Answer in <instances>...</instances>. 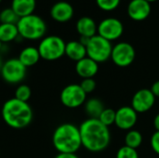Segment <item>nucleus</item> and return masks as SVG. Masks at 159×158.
Wrapping results in <instances>:
<instances>
[{"instance_id": "nucleus-1", "label": "nucleus", "mask_w": 159, "mask_h": 158, "mask_svg": "<svg viewBox=\"0 0 159 158\" xmlns=\"http://www.w3.org/2000/svg\"><path fill=\"white\" fill-rule=\"evenodd\" d=\"M81 136L82 146L92 153H99L105 150L111 140L108 127L99 119L89 118L78 127Z\"/></svg>"}, {"instance_id": "nucleus-2", "label": "nucleus", "mask_w": 159, "mask_h": 158, "mask_svg": "<svg viewBox=\"0 0 159 158\" xmlns=\"http://www.w3.org/2000/svg\"><path fill=\"white\" fill-rule=\"evenodd\" d=\"M1 115L4 122L14 129H24L33 120V110L29 103L16 98L8 99L4 102Z\"/></svg>"}, {"instance_id": "nucleus-3", "label": "nucleus", "mask_w": 159, "mask_h": 158, "mask_svg": "<svg viewBox=\"0 0 159 158\" xmlns=\"http://www.w3.org/2000/svg\"><path fill=\"white\" fill-rule=\"evenodd\" d=\"M54 148L61 154H75L82 146L79 128L64 123L56 128L52 135Z\"/></svg>"}, {"instance_id": "nucleus-4", "label": "nucleus", "mask_w": 159, "mask_h": 158, "mask_svg": "<svg viewBox=\"0 0 159 158\" xmlns=\"http://www.w3.org/2000/svg\"><path fill=\"white\" fill-rule=\"evenodd\" d=\"M17 28L20 36L32 41L42 39L47 32L45 20L35 14L20 18L17 22Z\"/></svg>"}, {"instance_id": "nucleus-5", "label": "nucleus", "mask_w": 159, "mask_h": 158, "mask_svg": "<svg viewBox=\"0 0 159 158\" xmlns=\"http://www.w3.org/2000/svg\"><path fill=\"white\" fill-rule=\"evenodd\" d=\"M65 46L66 43L61 37L58 35H48L41 39L37 48L41 59L52 61L65 55Z\"/></svg>"}, {"instance_id": "nucleus-6", "label": "nucleus", "mask_w": 159, "mask_h": 158, "mask_svg": "<svg viewBox=\"0 0 159 158\" xmlns=\"http://www.w3.org/2000/svg\"><path fill=\"white\" fill-rule=\"evenodd\" d=\"M87 57L95 61L98 63L104 62L111 58L112 54V44L110 41L96 34L89 38L87 46Z\"/></svg>"}, {"instance_id": "nucleus-7", "label": "nucleus", "mask_w": 159, "mask_h": 158, "mask_svg": "<svg viewBox=\"0 0 159 158\" xmlns=\"http://www.w3.org/2000/svg\"><path fill=\"white\" fill-rule=\"evenodd\" d=\"M27 68L18 58H11L3 63L0 74L5 82L14 85L20 83L26 75Z\"/></svg>"}, {"instance_id": "nucleus-8", "label": "nucleus", "mask_w": 159, "mask_h": 158, "mask_svg": "<svg viewBox=\"0 0 159 158\" xmlns=\"http://www.w3.org/2000/svg\"><path fill=\"white\" fill-rule=\"evenodd\" d=\"M62 105L67 108L75 109L86 102L87 94L82 89L80 85L70 84L63 88L60 96Z\"/></svg>"}, {"instance_id": "nucleus-9", "label": "nucleus", "mask_w": 159, "mask_h": 158, "mask_svg": "<svg viewBox=\"0 0 159 158\" xmlns=\"http://www.w3.org/2000/svg\"><path fill=\"white\" fill-rule=\"evenodd\" d=\"M136 52L132 45L127 42H120L113 47L111 59L119 67L129 66L135 60Z\"/></svg>"}, {"instance_id": "nucleus-10", "label": "nucleus", "mask_w": 159, "mask_h": 158, "mask_svg": "<svg viewBox=\"0 0 159 158\" xmlns=\"http://www.w3.org/2000/svg\"><path fill=\"white\" fill-rule=\"evenodd\" d=\"M98 34L108 41L118 39L124 32L123 23L116 18H106L98 25Z\"/></svg>"}, {"instance_id": "nucleus-11", "label": "nucleus", "mask_w": 159, "mask_h": 158, "mask_svg": "<svg viewBox=\"0 0 159 158\" xmlns=\"http://www.w3.org/2000/svg\"><path fill=\"white\" fill-rule=\"evenodd\" d=\"M138 113L129 106H122L116 111V127L123 130H130L137 123Z\"/></svg>"}, {"instance_id": "nucleus-12", "label": "nucleus", "mask_w": 159, "mask_h": 158, "mask_svg": "<svg viewBox=\"0 0 159 158\" xmlns=\"http://www.w3.org/2000/svg\"><path fill=\"white\" fill-rule=\"evenodd\" d=\"M155 102L156 97L151 89L143 88L134 94L131 101V107L137 113H145L154 106Z\"/></svg>"}, {"instance_id": "nucleus-13", "label": "nucleus", "mask_w": 159, "mask_h": 158, "mask_svg": "<svg viewBox=\"0 0 159 158\" xmlns=\"http://www.w3.org/2000/svg\"><path fill=\"white\" fill-rule=\"evenodd\" d=\"M151 5L146 0H131L128 6V14L136 21L146 20L151 13Z\"/></svg>"}, {"instance_id": "nucleus-14", "label": "nucleus", "mask_w": 159, "mask_h": 158, "mask_svg": "<svg viewBox=\"0 0 159 158\" xmlns=\"http://www.w3.org/2000/svg\"><path fill=\"white\" fill-rule=\"evenodd\" d=\"M50 16L55 21L67 22L74 16V7L68 2H57L50 8Z\"/></svg>"}, {"instance_id": "nucleus-15", "label": "nucleus", "mask_w": 159, "mask_h": 158, "mask_svg": "<svg viewBox=\"0 0 159 158\" xmlns=\"http://www.w3.org/2000/svg\"><path fill=\"white\" fill-rule=\"evenodd\" d=\"M98 71H99V63L89 57H86L76 61L75 72L83 79L93 78L97 74Z\"/></svg>"}, {"instance_id": "nucleus-16", "label": "nucleus", "mask_w": 159, "mask_h": 158, "mask_svg": "<svg viewBox=\"0 0 159 158\" xmlns=\"http://www.w3.org/2000/svg\"><path fill=\"white\" fill-rule=\"evenodd\" d=\"M76 31L80 36L92 37L96 35L98 31V26L96 25L94 20L90 17H82L76 22Z\"/></svg>"}, {"instance_id": "nucleus-17", "label": "nucleus", "mask_w": 159, "mask_h": 158, "mask_svg": "<svg viewBox=\"0 0 159 158\" xmlns=\"http://www.w3.org/2000/svg\"><path fill=\"white\" fill-rule=\"evenodd\" d=\"M36 0H12L10 7L19 18H22L34 14Z\"/></svg>"}, {"instance_id": "nucleus-18", "label": "nucleus", "mask_w": 159, "mask_h": 158, "mask_svg": "<svg viewBox=\"0 0 159 158\" xmlns=\"http://www.w3.org/2000/svg\"><path fill=\"white\" fill-rule=\"evenodd\" d=\"M65 55L70 60L78 61L87 57V49L80 41H70L66 43Z\"/></svg>"}, {"instance_id": "nucleus-19", "label": "nucleus", "mask_w": 159, "mask_h": 158, "mask_svg": "<svg viewBox=\"0 0 159 158\" xmlns=\"http://www.w3.org/2000/svg\"><path fill=\"white\" fill-rule=\"evenodd\" d=\"M18 59L26 68H28V67H32L35 65L39 61L41 57L38 51V48L35 47L30 46L21 49V51L19 54Z\"/></svg>"}, {"instance_id": "nucleus-20", "label": "nucleus", "mask_w": 159, "mask_h": 158, "mask_svg": "<svg viewBox=\"0 0 159 158\" xmlns=\"http://www.w3.org/2000/svg\"><path fill=\"white\" fill-rule=\"evenodd\" d=\"M19 36L17 24L0 23V41L2 43H9Z\"/></svg>"}, {"instance_id": "nucleus-21", "label": "nucleus", "mask_w": 159, "mask_h": 158, "mask_svg": "<svg viewBox=\"0 0 159 158\" xmlns=\"http://www.w3.org/2000/svg\"><path fill=\"white\" fill-rule=\"evenodd\" d=\"M103 110H104L103 103L99 99L92 98L85 102V111L87 115L89 116V118L98 119Z\"/></svg>"}, {"instance_id": "nucleus-22", "label": "nucleus", "mask_w": 159, "mask_h": 158, "mask_svg": "<svg viewBox=\"0 0 159 158\" xmlns=\"http://www.w3.org/2000/svg\"><path fill=\"white\" fill-rule=\"evenodd\" d=\"M142 142H143V136L141 132H139L138 130L130 129L125 137V145L130 148L137 150V148L142 144Z\"/></svg>"}, {"instance_id": "nucleus-23", "label": "nucleus", "mask_w": 159, "mask_h": 158, "mask_svg": "<svg viewBox=\"0 0 159 158\" xmlns=\"http://www.w3.org/2000/svg\"><path fill=\"white\" fill-rule=\"evenodd\" d=\"M18 15L13 11L11 7H7L3 9L0 12V23H11V24H17L19 20Z\"/></svg>"}, {"instance_id": "nucleus-24", "label": "nucleus", "mask_w": 159, "mask_h": 158, "mask_svg": "<svg viewBox=\"0 0 159 158\" xmlns=\"http://www.w3.org/2000/svg\"><path fill=\"white\" fill-rule=\"evenodd\" d=\"M32 90L29 86L25 84H20L15 90V97L17 100L27 102L31 98Z\"/></svg>"}, {"instance_id": "nucleus-25", "label": "nucleus", "mask_w": 159, "mask_h": 158, "mask_svg": "<svg viewBox=\"0 0 159 158\" xmlns=\"http://www.w3.org/2000/svg\"><path fill=\"white\" fill-rule=\"evenodd\" d=\"M103 125L109 127L115 124L116 121V111L111 108H104L102 113L101 114L100 117L98 118Z\"/></svg>"}, {"instance_id": "nucleus-26", "label": "nucleus", "mask_w": 159, "mask_h": 158, "mask_svg": "<svg viewBox=\"0 0 159 158\" xmlns=\"http://www.w3.org/2000/svg\"><path fill=\"white\" fill-rule=\"evenodd\" d=\"M116 158H139V154L136 149L125 145L117 151Z\"/></svg>"}, {"instance_id": "nucleus-27", "label": "nucleus", "mask_w": 159, "mask_h": 158, "mask_svg": "<svg viewBox=\"0 0 159 158\" xmlns=\"http://www.w3.org/2000/svg\"><path fill=\"white\" fill-rule=\"evenodd\" d=\"M120 0H96L97 6L105 11H111L116 9L119 6Z\"/></svg>"}, {"instance_id": "nucleus-28", "label": "nucleus", "mask_w": 159, "mask_h": 158, "mask_svg": "<svg viewBox=\"0 0 159 158\" xmlns=\"http://www.w3.org/2000/svg\"><path fill=\"white\" fill-rule=\"evenodd\" d=\"M80 87L82 88V89L85 91L86 94H89V93H91L95 90L96 82L93 78H85L82 80Z\"/></svg>"}, {"instance_id": "nucleus-29", "label": "nucleus", "mask_w": 159, "mask_h": 158, "mask_svg": "<svg viewBox=\"0 0 159 158\" xmlns=\"http://www.w3.org/2000/svg\"><path fill=\"white\" fill-rule=\"evenodd\" d=\"M151 147L155 153L159 155V131H156L151 137Z\"/></svg>"}, {"instance_id": "nucleus-30", "label": "nucleus", "mask_w": 159, "mask_h": 158, "mask_svg": "<svg viewBox=\"0 0 159 158\" xmlns=\"http://www.w3.org/2000/svg\"><path fill=\"white\" fill-rule=\"evenodd\" d=\"M151 91L155 95V97H159V80L156 81L152 87H151Z\"/></svg>"}, {"instance_id": "nucleus-31", "label": "nucleus", "mask_w": 159, "mask_h": 158, "mask_svg": "<svg viewBox=\"0 0 159 158\" xmlns=\"http://www.w3.org/2000/svg\"><path fill=\"white\" fill-rule=\"evenodd\" d=\"M54 158H79L76 154H61L59 153Z\"/></svg>"}, {"instance_id": "nucleus-32", "label": "nucleus", "mask_w": 159, "mask_h": 158, "mask_svg": "<svg viewBox=\"0 0 159 158\" xmlns=\"http://www.w3.org/2000/svg\"><path fill=\"white\" fill-rule=\"evenodd\" d=\"M154 126L156 128V130L159 131V114H157L154 119Z\"/></svg>"}, {"instance_id": "nucleus-33", "label": "nucleus", "mask_w": 159, "mask_h": 158, "mask_svg": "<svg viewBox=\"0 0 159 158\" xmlns=\"http://www.w3.org/2000/svg\"><path fill=\"white\" fill-rule=\"evenodd\" d=\"M3 61H2V57L0 56V72H1V68H2V66H3Z\"/></svg>"}, {"instance_id": "nucleus-34", "label": "nucleus", "mask_w": 159, "mask_h": 158, "mask_svg": "<svg viewBox=\"0 0 159 158\" xmlns=\"http://www.w3.org/2000/svg\"><path fill=\"white\" fill-rule=\"evenodd\" d=\"M147 2H149V3H151V2H155V1H157V0H146Z\"/></svg>"}, {"instance_id": "nucleus-35", "label": "nucleus", "mask_w": 159, "mask_h": 158, "mask_svg": "<svg viewBox=\"0 0 159 158\" xmlns=\"http://www.w3.org/2000/svg\"><path fill=\"white\" fill-rule=\"evenodd\" d=\"M2 46H3V43L0 41V50H1V48H2Z\"/></svg>"}, {"instance_id": "nucleus-36", "label": "nucleus", "mask_w": 159, "mask_h": 158, "mask_svg": "<svg viewBox=\"0 0 159 158\" xmlns=\"http://www.w3.org/2000/svg\"><path fill=\"white\" fill-rule=\"evenodd\" d=\"M1 1H2V0H0V3H1Z\"/></svg>"}]
</instances>
